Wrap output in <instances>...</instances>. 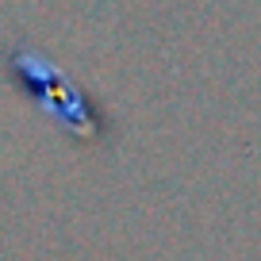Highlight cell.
I'll return each instance as SVG.
<instances>
[{
    "mask_svg": "<svg viewBox=\"0 0 261 261\" xmlns=\"http://www.w3.org/2000/svg\"><path fill=\"white\" fill-rule=\"evenodd\" d=\"M0 69H4V77L12 81V89H16L19 96L39 104L42 112L62 123V130H69L77 142L96 146V142L108 139L112 119H108L104 104H100L92 92L77 89L65 73H58L39 50L23 46V42L0 46Z\"/></svg>",
    "mask_w": 261,
    "mask_h": 261,
    "instance_id": "obj_1",
    "label": "cell"
}]
</instances>
